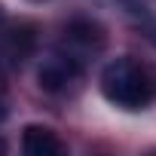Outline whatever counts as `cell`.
Instances as JSON below:
<instances>
[{
  "mask_svg": "<svg viewBox=\"0 0 156 156\" xmlns=\"http://www.w3.org/2000/svg\"><path fill=\"white\" fill-rule=\"evenodd\" d=\"M22 150L28 156H61L64 144L58 141V135L46 126H28L22 135Z\"/></svg>",
  "mask_w": 156,
  "mask_h": 156,
  "instance_id": "3",
  "label": "cell"
},
{
  "mask_svg": "<svg viewBox=\"0 0 156 156\" xmlns=\"http://www.w3.org/2000/svg\"><path fill=\"white\" fill-rule=\"evenodd\" d=\"M0 119H6V89H3V73H0Z\"/></svg>",
  "mask_w": 156,
  "mask_h": 156,
  "instance_id": "4",
  "label": "cell"
},
{
  "mask_svg": "<svg viewBox=\"0 0 156 156\" xmlns=\"http://www.w3.org/2000/svg\"><path fill=\"white\" fill-rule=\"evenodd\" d=\"M101 92L110 104L126 107V110H141L153 98V86L147 73L132 58H113L101 70Z\"/></svg>",
  "mask_w": 156,
  "mask_h": 156,
  "instance_id": "1",
  "label": "cell"
},
{
  "mask_svg": "<svg viewBox=\"0 0 156 156\" xmlns=\"http://www.w3.org/2000/svg\"><path fill=\"white\" fill-rule=\"evenodd\" d=\"M0 153H6V144H3V138H0Z\"/></svg>",
  "mask_w": 156,
  "mask_h": 156,
  "instance_id": "5",
  "label": "cell"
},
{
  "mask_svg": "<svg viewBox=\"0 0 156 156\" xmlns=\"http://www.w3.org/2000/svg\"><path fill=\"white\" fill-rule=\"evenodd\" d=\"M76 70L80 67H76L73 55H52L40 64V86L49 89V92H58L76 76Z\"/></svg>",
  "mask_w": 156,
  "mask_h": 156,
  "instance_id": "2",
  "label": "cell"
}]
</instances>
